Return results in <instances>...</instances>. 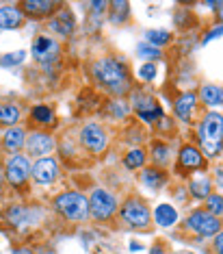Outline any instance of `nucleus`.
Here are the masks:
<instances>
[{"instance_id": "1", "label": "nucleus", "mask_w": 223, "mask_h": 254, "mask_svg": "<svg viewBox=\"0 0 223 254\" xmlns=\"http://www.w3.org/2000/svg\"><path fill=\"white\" fill-rule=\"evenodd\" d=\"M91 74H93L95 83L102 85L113 96H126L130 87H133L126 63L115 59V57H102V59H98L91 65Z\"/></svg>"}, {"instance_id": "2", "label": "nucleus", "mask_w": 223, "mask_h": 254, "mask_svg": "<svg viewBox=\"0 0 223 254\" xmlns=\"http://www.w3.org/2000/svg\"><path fill=\"white\" fill-rule=\"evenodd\" d=\"M54 211L63 215L70 222H87L89 213V200L78 191H63L61 195H56L52 202Z\"/></svg>"}, {"instance_id": "3", "label": "nucleus", "mask_w": 223, "mask_h": 254, "mask_svg": "<svg viewBox=\"0 0 223 254\" xmlns=\"http://www.w3.org/2000/svg\"><path fill=\"white\" fill-rule=\"evenodd\" d=\"M119 217L130 228H147L152 222V213L147 204L139 198H128L119 209Z\"/></svg>"}, {"instance_id": "4", "label": "nucleus", "mask_w": 223, "mask_h": 254, "mask_svg": "<svg viewBox=\"0 0 223 254\" xmlns=\"http://www.w3.org/2000/svg\"><path fill=\"white\" fill-rule=\"evenodd\" d=\"M117 211V200L115 195L111 191H106V189H93L89 195V213L91 217L95 219V222H106V219H111L115 215Z\"/></svg>"}, {"instance_id": "5", "label": "nucleus", "mask_w": 223, "mask_h": 254, "mask_svg": "<svg viewBox=\"0 0 223 254\" xmlns=\"http://www.w3.org/2000/svg\"><path fill=\"white\" fill-rule=\"evenodd\" d=\"M31 161H28L26 154H11L7 159V163H4V178H7V183L11 187H24L26 181L31 178Z\"/></svg>"}, {"instance_id": "6", "label": "nucleus", "mask_w": 223, "mask_h": 254, "mask_svg": "<svg viewBox=\"0 0 223 254\" xmlns=\"http://www.w3.org/2000/svg\"><path fill=\"white\" fill-rule=\"evenodd\" d=\"M31 55L33 59L42 65L50 67L52 63L59 61V55H61V46L56 39L48 37V35H37L33 39V46H31Z\"/></svg>"}, {"instance_id": "7", "label": "nucleus", "mask_w": 223, "mask_h": 254, "mask_svg": "<svg viewBox=\"0 0 223 254\" xmlns=\"http://www.w3.org/2000/svg\"><path fill=\"white\" fill-rule=\"evenodd\" d=\"M184 226L199 237H215L217 233H221V219L210 215L208 211H195L186 217Z\"/></svg>"}, {"instance_id": "8", "label": "nucleus", "mask_w": 223, "mask_h": 254, "mask_svg": "<svg viewBox=\"0 0 223 254\" xmlns=\"http://www.w3.org/2000/svg\"><path fill=\"white\" fill-rule=\"evenodd\" d=\"M4 222L9 224L11 228H28V226H35V224L42 219V211L33 209V206H22V204H13L4 211Z\"/></svg>"}, {"instance_id": "9", "label": "nucleus", "mask_w": 223, "mask_h": 254, "mask_svg": "<svg viewBox=\"0 0 223 254\" xmlns=\"http://www.w3.org/2000/svg\"><path fill=\"white\" fill-rule=\"evenodd\" d=\"M81 143L85 150H89V152L93 154H100L104 152L106 146H108V137H106V130L102 128L100 124H85L81 128Z\"/></svg>"}, {"instance_id": "10", "label": "nucleus", "mask_w": 223, "mask_h": 254, "mask_svg": "<svg viewBox=\"0 0 223 254\" xmlns=\"http://www.w3.org/2000/svg\"><path fill=\"white\" fill-rule=\"evenodd\" d=\"M31 178L39 185H50L59 178V163L52 157H44L33 163L31 167Z\"/></svg>"}, {"instance_id": "11", "label": "nucleus", "mask_w": 223, "mask_h": 254, "mask_svg": "<svg viewBox=\"0 0 223 254\" xmlns=\"http://www.w3.org/2000/svg\"><path fill=\"white\" fill-rule=\"evenodd\" d=\"M54 148H56V141H54L52 135H48V132L35 130V132H31V135H26V150H28V154H33V157L44 159L45 154H50Z\"/></svg>"}, {"instance_id": "12", "label": "nucleus", "mask_w": 223, "mask_h": 254, "mask_svg": "<svg viewBox=\"0 0 223 254\" xmlns=\"http://www.w3.org/2000/svg\"><path fill=\"white\" fill-rule=\"evenodd\" d=\"M134 111L136 115L143 120L145 124H152V122H158L163 118V109L154 100L152 96H145V94H139L134 96Z\"/></svg>"}, {"instance_id": "13", "label": "nucleus", "mask_w": 223, "mask_h": 254, "mask_svg": "<svg viewBox=\"0 0 223 254\" xmlns=\"http://www.w3.org/2000/svg\"><path fill=\"white\" fill-rule=\"evenodd\" d=\"M199 139L204 141H223V115L221 113H206L199 124Z\"/></svg>"}, {"instance_id": "14", "label": "nucleus", "mask_w": 223, "mask_h": 254, "mask_svg": "<svg viewBox=\"0 0 223 254\" xmlns=\"http://www.w3.org/2000/svg\"><path fill=\"white\" fill-rule=\"evenodd\" d=\"M61 7V2H52V0H26L20 4L22 13L28 18H48V15H54V11H59Z\"/></svg>"}, {"instance_id": "15", "label": "nucleus", "mask_w": 223, "mask_h": 254, "mask_svg": "<svg viewBox=\"0 0 223 254\" xmlns=\"http://www.w3.org/2000/svg\"><path fill=\"white\" fill-rule=\"evenodd\" d=\"M48 26H50V31H54V33H56V35H61V37H70L72 33H74V26H76V22H74L72 11L61 9V11H56L52 18H50Z\"/></svg>"}, {"instance_id": "16", "label": "nucleus", "mask_w": 223, "mask_h": 254, "mask_svg": "<svg viewBox=\"0 0 223 254\" xmlns=\"http://www.w3.org/2000/svg\"><path fill=\"white\" fill-rule=\"evenodd\" d=\"M197 94L195 91H184V94H180L178 98H176V102H174V111L176 115H178L180 120H184V122H188L191 120V115L195 113V109H197Z\"/></svg>"}, {"instance_id": "17", "label": "nucleus", "mask_w": 223, "mask_h": 254, "mask_svg": "<svg viewBox=\"0 0 223 254\" xmlns=\"http://www.w3.org/2000/svg\"><path fill=\"white\" fill-rule=\"evenodd\" d=\"M178 161H180V167L182 170H202L204 167V154L197 146H186L180 148V154H178Z\"/></svg>"}, {"instance_id": "18", "label": "nucleus", "mask_w": 223, "mask_h": 254, "mask_svg": "<svg viewBox=\"0 0 223 254\" xmlns=\"http://www.w3.org/2000/svg\"><path fill=\"white\" fill-rule=\"evenodd\" d=\"M26 15L22 13L20 7H13V4H4L0 7V31H15V28L22 26Z\"/></svg>"}, {"instance_id": "19", "label": "nucleus", "mask_w": 223, "mask_h": 254, "mask_svg": "<svg viewBox=\"0 0 223 254\" xmlns=\"http://www.w3.org/2000/svg\"><path fill=\"white\" fill-rule=\"evenodd\" d=\"M2 146L9 150V152H20L22 148L26 146V130L22 126H11V128L4 132V139H2Z\"/></svg>"}, {"instance_id": "20", "label": "nucleus", "mask_w": 223, "mask_h": 254, "mask_svg": "<svg viewBox=\"0 0 223 254\" xmlns=\"http://www.w3.org/2000/svg\"><path fill=\"white\" fill-rule=\"evenodd\" d=\"M141 183L145 185L147 189H161L165 183H167V174H165L163 170H158V167H145V170L141 172Z\"/></svg>"}, {"instance_id": "21", "label": "nucleus", "mask_w": 223, "mask_h": 254, "mask_svg": "<svg viewBox=\"0 0 223 254\" xmlns=\"http://www.w3.org/2000/svg\"><path fill=\"white\" fill-rule=\"evenodd\" d=\"M188 191H191L193 198L197 200H206L210 195V191H213V181H210L206 174H199L191 181V185H188Z\"/></svg>"}, {"instance_id": "22", "label": "nucleus", "mask_w": 223, "mask_h": 254, "mask_svg": "<svg viewBox=\"0 0 223 254\" xmlns=\"http://www.w3.org/2000/svg\"><path fill=\"white\" fill-rule=\"evenodd\" d=\"M154 219L161 228H171L176 222H178V211L171 204H158L156 211H154Z\"/></svg>"}, {"instance_id": "23", "label": "nucleus", "mask_w": 223, "mask_h": 254, "mask_svg": "<svg viewBox=\"0 0 223 254\" xmlns=\"http://www.w3.org/2000/svg\"><path fill=\"white\" fill-rule=\"evenodd\" d=\"M197 98L208 107L223 105V87H219V85H202Z\"/></svg>"}, {"instance_id": "24", "label": "nucleus", "mask_w": 223, "mask_h": 254, "mask_svg": "<svg viewBox=\"0 0 223 254\" xmlns=\"http://www.w3.org/2000/svg\"><path fill=\"white\" fill-rule=\"evenodd\" d=\"M22 120V111L15 105H0V124L2 126H18Z\"/></svg>"}, {"instance_id": "25", "label": "nucleus", "mask_w": 223, "mask_h": 254, "mask_svg": "<svg viewBox=\"0 0 223 254\" xmlns=\"http://www.w3.org/2000/svg\"><path fill=\"white\" fill-rule=\"evenodd\" d=\"M108 7L113 9V13H111V22H113V24H119V22L128 20V13H130V4L128 2L113 0V2H108Z\"/></svg>"}, {"instance_id": "26", "label": "nucleus", "mask_w": 223, "mask_h": 254, "mask_svg": "<svg viewBox=\"0 0 223 254\" xmlns=\"http://www.w3.org/2000/svg\"><path fill=\"white\" fill-rule=\"evenodd\" d=\"M169 42H171V33L163 31V28H158V31H147V33H145V44L154 46V48L167 46Z\"/></svg>"}, {"instance_id": "27", "label": "nucleus", "mask_w": 223, "mask_h": 254, "mask_svg": "<svg viewBox=\"0 0 223 254\" xmlns=\"http://www.w3.org/2000/svg\"><path fill=\"white\" fill-rule=\"evenodd\" d=\"M124 165L128 167V170H139V167L145 165V152H143L141 148H133L124 157Z\"/></svg>"}, {"instance_id": "28", "label": "nucleus", "mask_w": 223, "mask_h": 254, "mask_svg": "<svg viewBox=\"0 0 223 254\" xmlns=\"http://www.w3.org/2000/svg\"><path fill=\"white\" fill-rule=\"evenodd\" d=\"M31 118L35 120L37 124H50V122H54V111L45 105H37L31 109Z\"/></svg>"}, {"instance_id": "29", "label": "nucleus", "mask_w": 223, "mask_h": 254, "mask_svg": "<svg viewBox=\"0 0 223 254\" xmlns=\"http://www.w3.org/2000/svg\"><path fill=\"white\" fill-rule=\"evenodd\" d=\"M169 154H171V150L167 143H163V141H154V146H152V161L156 165H165V163H169Z\"/></svg>"}, {"instance_id": "30", "label": "nucleus", "mask_w": 223, "mask_h": 254, "mask_svg": "<svg viewBox=\"0 0 223 254\" xmlns=\"http://www.w3.org/2000/svg\"><path fill=\"white\" fill-rule=\"evenodd\" d=\"M136 57L145 59L147 63H154L156 59H161L163 53L158 48H154V46H150V44H139V46H136Z\"/></svg>"}, {"instance_id": "31", "label": "nucleus", "mask_w": 223, "mask_h": 254, "mask_svg": "<svg viewBox=\"0 0 223 254\" xmlns=\"http://www.w3.org/2000/svg\"><path fill=\"white\" fill-rule=\"evenodd\" d=\"M206 211H208L210 215H215V217L223 215V195H213L210 193L208 198H206Z\"/></svg>"}, {"instance_id": "32", "label": "nucleus", "mask_w": 223, "mask_h": 254, "mask_svg": "<svg viewBox=\"0 0 223 254\" xmlns=\"http://www.w3.org/2000/svg\"><path fill=\"white\" fill-rule=\"evenodd\" d=\"M128 111H130V107H128V102H126V100L108 102V113H111L115 120H124L126 115H128Z\"/></svg>"}, {"instance_id": "33", "label": "nucleus", "mask_w": 223, "mask_h": 254, "mask_svg": "<svg viewBox=\"0 0 223 254\" xmlns=\"http://www.w3.org/2000/svg\"><path fill=\"white\" fill-rule=\"evenodd\" d=\"M199 146H202V154H204V157L213 159V157H217V154H221L223 141H204V139H199Z\"/></svg>"}, {"instance_id": "34", "label": "nucleus", "mask_w": 223, "mask_h": 254, "mask_svg": "<svg viewBox=\"0 0 223 254\" xmlns=\"http://www.w3.org/2000/svg\"><path fill=\"white\" fill-rule=\"evenodd\" d=\"M24 53H22V50H15V53H9V55H2L0 57V65L2 67H15L18 65V63H22L24 61Z\"/></svg>"}, {"instance_id": "35", "label": "nucleus", "mask_w": 223, "mask_h": 254, "mask_svg": "<svg viewBox=\"0 0 223 254\" xmlns=\"http://www.w3.org/2000/svg\"><path fill=\"white\" fill-rule=\"evenodd\" d=\"M156 74H158L156 63H143V65L139 67V76L143 80H154V78H156Z\"/></svg>"}, {"instance_id": "36", "label": "nucleus", "mask_w": 223, "mask_h": 254, "mask_svg": "<svg viewBox=\"0 0 223 254\" xmlns=\"http://www.w3.org/2000/svg\"><path fill=\"white\" fill-rule=\"evenodd\" d=\"M223 35V24H219V26H215V28H210L208 33L204 35V39L202 42L204 44H208V42H213V39H217V37H221Z\"/></svg>"}, {"instance_id": "37", "label": "nucleus", "mask_w": 223, "mask_h": 254, "mask_svg": "<svg viewBox=\"0 0 223 254\" xmlns=\"http://www.w3.org/2000/svg\"><path fill=\"white\" fill-rule=\"evenodd\" d=\"M89 9L93 11V18H100V15H104V11L108 9V2H89Z\"/></svg>"}, {"instance_id": "38", "label": "nucleus", "mask_w": 223, "mask_h": 254, "mask_svg": "<svg viewBox=\"0 0 223 254\" xmlns=\"http://www.w3.org/2000/svg\"><path fill=\"white\" fill-rule=\"evenodd\" d=\"M213 250L215 254H223V230L215 235V241H213Z\"/></svg>"}, {"instance_id": "39", "label": "nucleus", "mask_w": 223, "mask_h": 254, "mask_svg": "<svg viewBox=\"0 0 223 254\" xmlns=\"http://www.w3.org/2000/svg\"><path fill=\"white\" fill-rule=\"evenodd\" d=\"M150 254H167V250H165L163 244H156V246H154L152 250H150Z\"/></svg>"}, {"instance_id": "40", "label": "nucleus", "mask_w": 223, "mask_h": 254, "mask_svg": "<svg viewBox=\"0 0 223 254\" xmlns=\"http://www.w3.org/2000/svg\"><path fill=\"white\" fill-rule=\"evenodd\" d=\"M13 254H35V252L31 248H18V250H13Z\"/></svg>"}, {"instance_id": "41", "label": "nucleus", "mask_w": 223, "mask_h": 254, "mask_svg": "<svg viewBox=\"0 0 223 254\" xmlns=\"http://www.w3.org/2000/svg\"><path fill=\"white\" fill-rule=\"evenodd\" d=\"M217 15H219V20L223 24V2H219V7H217Z\"/></svg>"}, {"instance_id": "42", "label": "nucleus", "mask_w": 223, "mask_h": 254, "mask_svg": "<svg viewBox=\"0 0 223 254\" xmlns=\"http://www.w3.org/2000/svg\"><path fill=\"white\" fill-rule=\"evenodd\" d=\"M141 244H130V250H133V252H136V250H141Z\"/></svg>"}, {"instance_id": "43", "label": "nucleus", "mask_w": 223, "mask_h": 254, "mask_svg": "<svg viewBox=\"0 0 223 254\" xmlns=\"http://www.w3.org/2000/svg\"><path fill=\"white\" fill-rule=\"evenodd\" d=\"M2 185H4V172H0V193H2Z\"/></svg>"}]
</instances>
